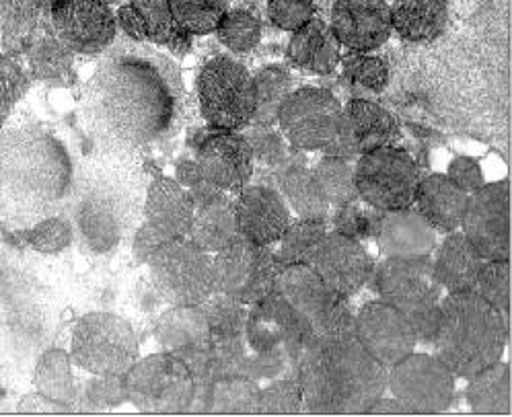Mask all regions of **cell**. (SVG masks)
Wrapping results in <instances>:
<instances>
[{
	"instance_id": "cell-1",
	"label": "cell",
	"mask_w": 512,
	"mask_h": 417,
	"mask_svg": "<svg viewBox=\"0 0 512 417\" xmlns=\"http://www.w3.org/2000/svg\"><path fill=\"white\" fill-rule=\"evenodd\" d=\"M184 79L165 54L116 40L83 91V122L109 153H136L171 138L184 120Z\"/></svg>"
},
{
	"instance_id": "cell-2",
	"label": "cell",
	"mask_w": 512,
	"mask_h": 417,
	"mask_svg": "<svg viewBox=\"0 0 512 417\" xmlns=\"http://www.w3.org/2000/svg\"><path fill=\"white\" fill-rule=\"evenodd\" d=\"M307 413H369L387 391V368L350 333H311L295 372Z\"/></svg>"
},
{
	"instance_id": "cell-3",
	"label": "cell",
	"mask_w": 512,
	"mask_h": 417,
	"mask_svg": "<svg viewBox=\"0 0 512 417\" xmlns=\"http://www.w3.org/2000/svg\"><path fill=\"white\" fill-rule=\"evenodd\" d=\"M508 331V317L475 290L449 292L441 298L432 350L457 378H469L502 358Z\"/></svg>"
},
{
	"instance_id": "cell-4",
	"label": "cell",
	"mask_w": 512,
	"mask_h": 417,
	"mask_svg": "<svg viewBox=\"0 0 512 417\" xmlns=\"http://www.w3.org/2000/svg\"><path fill=\"white\" fill-rule=\"evenodd\" d=\"M311 333L309 323L278 292L268 294L249 307L235 374L258 383L292 376Z\"/></svg>"
},
{
	"instance_id": "cell-5",
	"label": "cell",
	"mask_w": 512,
	"mask_h": 417,
	"mask_svg": "<svg viewBox=\"0 0 512 417\" xmlns=\"http://www.w3.org/2000/svg\"><path fill=\"white\" fill-rule=\"evenodd\" d=\"M202 118L216 130H243L255 111L253 74L229 56L208 60L196 79Z\"/></svg>"
},
{
	"instance_id": "cell-6",
	"label": "cell",
	"mask_w": 512,
	"mask_h": 417,
	"mask_svg": "<svg viewBox=\"0 0 512 417\" xmlns=\"http://www.w3.org/2000/svg\"><path fill=\"white\" fill-rule=\"evenodd\" d=\"M70 356L89 374H126L140 358L134 327L114 313H87L72 329Z\"/></svg>"
},
{
	"instance_id": "cell-7",
	"label": "cell",
	"mask_w": 512,
	"mask_h": 417,
	"mask_svg": "<svg viewBox=\"0 0 512 417\" xmlns=\"http://www.w3.org/2000/svg\"><path fill=\"white\" fill-rule=\"evenodd\" d=\"M128 401L144 413H186L196 397L190 366L167 352L138 358L124 374Z\"/></svg>"
},
{
	"instance_id": "cell-8",
	"label": "cell",
	"mask_w": 512,
	"mask_h": 417,
	"mask_svg": "<svg viewBox=\"0 0 512 417\" xmlns=\"http://www.w3.org/2000/svg\"><path fill=\"white\" fill-rule=\"evenodd\" d=\"M420 179L418 163L397 144L373 148L354 161L358 198L381 212L414 206Z\"/></svg>"
},
{
	"instance_id": "cell-9",
	"label": "cell",
	"mask_w": 512,
	"mask_h": 417,
	"mask_svg": "<svg viewBox=\"0 0 512 417\" xmlns=\"http://www.w3.org/2000/svg\"><path fill=\"white\" fill-rule=\"evenodd\" d=\"M146 265L155 290L171 307L202 305L216 292L212 255L188 237L171 239Z\"/></svg>"
},
{
	"instance_id": "cell-10",
	"label": "cell",
	"mask_w": 512,
	"mask_h": 417,
	"mask_svg": "<svg viewBox=\"0 0 512 417\" xmlns=\"http://www.w3.org/2000/svg\"><path fill=\"white\" fill-rule=\"evenodd\" d=\"M313 333H354V313L344 296L329 288L309 263L282 265L276 290Z\"/></svg>"
},
{
	"instance_id": "cell-11",
	"label": "cell",
	"mask_w": 512,
	"mask_h": 417,
	"mask_svg": "<svg viewBox=\"0 0 512 417\" xmlns=\"http://www.w3.org/2000/svg\"><path fill=\"white\" fill-rule=\"evenodd\" d=\"M212 265L216 292L227 294L247 307L276 290V278L282 268L272 245H258L243 237L216 251Z\"/></svg>"
},
{
	"instance_id": "cell-12",
	"label": "cell",
	"mask_w": 512,
	"mask_h": 417,
	"mask_svg": "<svg viewBox=\"0 0 512 417\" xmlns=\"http://www.w3.org/2000/svg\"><path fill=\"white\" fill-rule=\"evenodd\" d=\"M344 105L321 87L292 89L278 109V128L297 150H323L334 142L342 126Z\"/></svg>"
},
{
	"instance_id": "cell-13",
	"label": "cell",
	"mask_w": 512,
	"mask_h": 417,
	"mask_svg": "<svg viewBox=\"0 0 512 417\" xmlns=\"http://www.w3.org/2000/svg\"><path fill=\"white\" fill-rule=\"evenodd\" d=\"M387 391L408 413L434 415L451 407L457 391V376L434 354L412 352L387 368Z\"/></svg>"
},
{
	"instance_id": "cell-14",
	"label": "cell",
	"mask_w": 512,
	"mask_h": 417,
	"mask_svg": "<svg viewBox=\"0 0 512 417\" xmlns=\"http://www.w3.org/2000/svg\"><path fill=\"white\" fill-rule=\"evenodd\" d=\"M510 183H486L467 200L461 233L484 259H510L512 253Z\"/></svg>"
},
{
	"instance_id": "cell-15",
	"label": "cell",
	"mask_w": 512,
	"mask_h": 417,
	"mask_svg": "<svg viewBox=\"0 0 512 417\" xmlns=\"http://www.w3.org/2000/svg\"><path fill=\"white\" fill-rule=\"evenodd\" d=\"M387 305L404 315L434 307L443 298V288L434 276L432 257H385L375 265L369 280Z\"/></svg>"
},
{
	"instance_id": "cell-16",
	"label": "cell",
	"mask_w": 512,
	"mask_h": 417,
	"mask_svg": "<svg viewBox=\"0 0 512 417\" xmlns=\"http://www.w3.org/2000/svg\"><path fill=\"white\" fill-rule=\"evenodd\" d=\"M46 19L72 54L101 56L118 35L116 13L103 0H60Z\"/></svg>"
},
{
	"instance_id": "cell-17",
	"label": "cell",
	"mask_w": 512,
	"mask_h": 417,
	"mask_svg": "<svg viewBox=\"0 0 512 417\" xmlns=\"http://www.w3.org/2000/svg\"><path fill=\"white\" fill-rule=\"evenodd\" d=\"M155 339L163 352L184 360L196 381H210L214 364V346L208 319L202 305L171 307L155 325Z\"/></svg>"
},
{
	"instance_id": "cell-18",
	"label": "cell",
	"mask_w": 512,
	"mask_h": 417,
	"mask_svg": "<svg viewBox=\"0 0 512 417\" xmlns=\"http://www.w3.org/2000/svg\"><path fill=\"white\" fill-rule=\"evenodd\" d=\"M401 140L397 118L383 105L369 99H352L344 107L342 126L334 142L323 148L329 157L356 161L379 146H393Z\"/></svg>"
},
{
	"instance_id": "cell-19",
	"label": "cell",
	"mask_w": 512,
	"mask_h": 417,
	"mask_svg": "<svg viewBox=\"0 0 512 417\" xmlns=\"http://www.w3.org/2000/svg\"><path fill=\"white\" fill-rule=\"evenodd\" d=\"M354 335L385 368L404 360L418 346L408 317L381 298L362 305L354 315Z\"/></svg>"
},
{
	"instance_id": "cell-20",
	"label": "cell",
	"mask_w": 512,
	"mask_h": 417,
	"mask_svg": "<svg viewBox=\"0 0 512 417\" xmlns=\"http://www.w3.org/2000/svg\"><path fill=\"white\" fill-rule=\"evenodd\" d=\"M311 265L319 278L344 298L358 294L362 286H367L375 270V261L367 247L338 231L325 235Z\"/></svg>"
},
{
	"instance_id": "cell-21",
	"label": "cell",
	"mask_w": 512,
	"mask_h": 417,
	"mask_svg": "<svg viewBox=\"0 0 512 417\" xmlns=\"http://www.w3.org/2000/svg\"><path fill=\"white\" fill-rule=\"evenodd\" d=\"M194 200V218L190 224L188 239L206 253L214 255L235 243L239 235L235 200L225 189L216 187L208 179H202L188 189Z\"/></svg>"
},
{
	"instance_id": "cell-22",
	"label": "cell",
	"mask_w": 512,
	"mask_h": 417,
	"mask_svg": "<svg viewBox=\"0 0 512 417\" xmlns=\"http://www.w3.org/2000/svg\"><path fill=\"white\" fill-rule=\"evenodd\" d=\"M329 27L342 48L375 52L393 33L391 5L387 0H336Z\"/></svg>"
},
{
	"instance_id": "cell-23",
	"label": "cell",
	"mask_w": 512,
	"mask_h": 417,
	"mask_svg": "<svg viewBox=\"0 0 512 417\" xmlns=\"http://www.w3.org/2000/svg\"><path fill=\"white\" fill-rule=\"evenodd\" d=\"M198 165L204 179L229 194L251 183L255 175V159L247 136L235 130H218L198 148Z\"/></svg>"
},
{
	"instance_id": "cell-24",
	"label": "cell",
	"mask_w": 512,
	"mask_h": 417,
	"mask_svg": "<svg viewBox=\"0 0 512 417\" xmlns=\"http://www.w3.org/2000/svg\"><path fill=\"white\" fill-rule=\"evenodd\" d=\"M239 235L258 245H274L280 241L292 212L276 187L258 183L245 185L235 200Z\"/></svg>"
},
{
	"instance_id": "cell-25",
	"label": "cell",
	"mask_w": 512,
	"mask_h": 417,
	"mask_svg": "<svg viewBox=\"0 0 512 417\" xmlns=\"http://www.w3.org/2000/svg\"><path fill=\"white\" fill-rule=\"evenodd\" d=\"M438 233L410 206L383 212L377 247L385 257H428L436 249Z\"/></svg>"
},
{
	"instance_id": "cell-26",
	"label": "cell",
	"mask_w": 512,
	"mask_h": 417,
	"mask_svg": "<svg viewBox=\"0 0 512 417\" xmlns=\"http://www.w3.org/2000/svg\"><path fill=\"white\" fill-rule=\"evenodd\" d=\"M469 196L447 175L434 173L420 179L414 196V208L438 235L461 229Z\"/></svg>"
},
{
	"instance_id": "cell-27",
	"label": "cell",
	"mask_w": 512,
	"mask_h": 417,
	"mask_svg": "<svg viewBox=\"0 0 512 417\" xmlns=\"http://www.w3.org/2000/svg\"><path fill=\"white\" fill-rule=\"evenodd\" d=\"M286 60L297 70L325 77V74H332L340 66L342 44L327 21L313 17L301 29L292 31L286 48Z\"/></svg>"
},
{
	"instance_id": "cell-28",
	"label": "cell",
	"mask_w": 512,
	"mask_h": 417,
	"mask_svg": "<svg viewBox=\"0 0 512 417\" xmlns=\"http://www.w3.org/2000/svg\"><path fill=\"white\" fill-rule=\"evenodd\" d=\"M260 385L243 374H225L212 381H196V397L190 411L221 415L260 413Z\"/></svg>"
},
{
	"instance_id": "cell-29",
	"label": "cell",
	"mask_w": 512,
	"mask_h": 417,
	"mask_svg": "<svg viewBox=\"0 0 512 417\" xmlns=\"http://www.w3.org/2000/svg\"><path fill=\"white\" fill-rule=\"evenodd\" d=\"M144 218L165 235L188 237L194 218V200L188 189L171 177H157L146 192Z\"/></svg>"
},
{
	"instance_id": "cell-30",
	"label": "cell",
	"mask_w": 512,
	"mask_h": 417,
	"mask_svg": "<svg viewBox=\"0 0 512 417\" xmlns=\"http://www.w3.org/2000/svg\"><path fill=\"white\" fill-rule=\"evenodd\" d=\"M484 263L486 259L473 249L461 231L449 233L432 259L434 276L447 292L475 290Z\"/></svg>"
},
{
	"instance_id": "cell-31",
	"label": "cell",
	"mask_w": 512,
	"mask_h": 417,
	"mask_svg": "<svg viewBox=\"0 0 512 417\" xmlns=\"http://www.w3.org/2000/svg\"><path fill=\"white\" fill-rule=\"evenodd\" d=\"M276 189L286 200L290 212H295L299 218H317L327 220L332 206L325 202L319 187L313 179V171L307 167L305 159L297 161V157L290 153L288 161L278 169L274 175Z\"/></svg>"
},
{
	"instance_id": "cell-32",
	"label": "cell",
	"mask_w": 512,
	"mask_h": 417,
	"mask_svg": "<svg viewBox=\"0 0 512 417\" xmlns=\"http://www.w3.org/2000/svg\"><path fill=\"white\" fill-rule=\"evenodd\" d=\"M449 21L447 0H395L391 7L393 31L406 42H432Z\"/></svg>"
},
{
	"instance_id": "cell-33",
	"label": "cell",
	"mask_w": 512,
	"mask_h": 417,
	"mask_svg": "<svg viewBox=\"0 0 512 417\" xmlns=\"http://www.w3.org/2000/svg\"><path fill=\"white\" fill-rule=\"evenodd\" d=\"M33 385L35 391L62 409L75 405L79 401L81 387L75 378V362H72L70 352L62 348L46 350L35 364Z\"/></svg>"
},
{
	"instance_id": "cell-34",
	"label": "cell",
	"mask_w": 512,
	"mask_h": 417,
	"mask_svg": "<svg viewBox=\"0 0 512 417\" xmlns=\"http://www.w3.org/2000/svg\"><path fill=\"white\" fill-rule=\"evenodd\" d=\"M465 399L469 409L482 415H510L512 413V376L506 362L475 372L467 378Z\"/></svg>"
},
{
	"instance_id": "cell-35",
	"label": "cell",
	"mask_w": 512,
	"mask_h": 417,
	"mask_svg": "<svg viewBox=\"0 0 512 417\" xmlns=\"http://www.w3.org/2000/svg\"><path fill=\"white\" fill-rule=\"evenodd\" d=\"M253 83H255V111L249 126L253 130H270L278 122V109L282 101L292 91V77L284 66L270 64L255 74Z\"/></svg>"
},
{
	"instance_id": "cell-36",
	"label": "cell",
	"mask_w": 512,
	"mask_h": 417,
	"mask_svg": "<svg viewBox=\"0 0 512 417\" xmlns=\"http://www.w3.org/2000/svg\"><path fill=\"white\" fill-rule=\"evenodd\" d=\"M27 58L35 79L46 83H60L72 70V58H75V54L58 40L50 25H46V29L40 31L38 27V31L31 35L27 44Z\"/></svg>"
},
{
	"instance_id": "cell-37",
	"label": "cell",
	"mask_w": 512,
	"mask_h": 417,
	"mask_svg": "<svg viewBox=\"0 0 512 417\" xmlns=\"http://www.w3.org/2000/svg\"><path fill=\"white\" fill-rule=\"evenodd\" d=\"M128 3L142 15L146 31H149V42L181 56L190 52L192 35L184 33L175 25L169 0H128Z\"/></svg>"
},
{
	"instance_id": "cell-38",
	"label": "cell",
	"mask_w": 512,
	"mask_h": 417,
	"mask_svg": "<svg viewBox=\"0 0 512 417\" xmlns=\"http://www.w3.org/2000/svg\"><path fill=\"white\" fill-rule=\"evenodd\" d=\"M327 220L297 218L288 224V229L278 241L276 259L280 265H297L313 261L321 241L327 235Z\"/></svg>"
},
{
	"instance_id": "cell-39",
	"label": "cell",
	"mask_w": 512,
	"mask_h": 417,
	"mask_svg": "<svg viewBox=\"0 0 512 417\" xmlns=\"http://www.w3.org/2000/svg\"><path fill=\"white\" fill-rule=\"evenodd\" d=\"M311 171L321 196L332 206V210L346 206L358 198L354 181V161L325 155Z\"/></svg>"
},
{
	"instance_id": "cell-40",
	"label": "cell",
	"mask_w": 512,
	"mask_h": 417,
	"mask_svg": "<svg viewBox=\"0 0 512 417\" xmlns=\"http://www.w3.org/2000/svg\"><path fill=\"white\" fill-rule=\"evenodd\" d=\"M44 19L40 0H0V35L7 46H27Z\"/></svg>"
},
{
	"instance_id": "cell-41",
	"label": "cell",
	"mask_w": 512,
	"mask_h": 417,
	"mask_svg": "<svg viewBox=\"0 0 512 417\" xmlns=\"http://www.w3.org/2000/svg\"><path fill=\"white\" fill-rule=\"evenodd\" d=\"M175 25L188 35H208L229 11L227 0H169Z\"/></svg>"
},
{
	"instance_id": "cell-42",
	"label": "cell",
	"mask_w": 512,
	"mask_h": 417,
	"mask_svg": "<svg viewBox=\"0 0 512 417\" xmlns=\"http://www.w3.org/2000/svg\"><path fill=\"white\" fill-rule=\"evenodd\" d=\"M216 40L235 54H249L262 42V23L247 9H229L214 29Z\"/></svg>"
},
{
	"instance_id": "cell-43",
	"label": "cell",
	"mask_w": 512,
	"mask_h": 417,
	"mask_svg": "<svg viewBox=\"0 0 512 417\" xmlns=\"http://www.w3.org/2000/svg\"><path fill=\"white\" fill-rule=\"evenodd\" d=\"M340 66L348 81H352L356 87H362L373 93L383 91L391 81L389 62L379 54L348 50L342 56Z\"/></svg>"
},
{
	"instance_id": "cell-44",
	"label": "cell",
	"mask_w": 512,
	"mask_h": 417,
	"mask_svg": "<svg viewBox=\"0 0 512 417\" xmlns=\"http://www.w3.org/2000/svg\"><path fill=\"white\" fill-rule=\"evenodd\" d=\"M510 259H486L484 268L475 282V292L502 315L510 317Z\"/></svg>"
},
{
	"instance_id": "cell-45",
	"label": "cell",
	"mask_w": 512,
	"mask_h": 417,
	"mask_svg": "<svg viewBox=\"0 0 512 417\" xmlns=\"http://www.w3.org/2000/svg\"><path fill=\"white\" fill-rule=\"evenodd\" d=\"M27 243L42 255H58L75 241V226L64 216H48L27 231Z\"/></svg>"
},
{
	"instance_id": "cell-46",
	"label": "cell",
	"mask_w": 512,
	"mask_h": 417,
	"mask_svg": "<svg viewBox=\"0 0 512 417\" xmlns=\"http://www.w3.org/2000/svg\"><path fill=\"white\" fill-rule=\"evenodd\" d=\"M79 399H83L91 411L120 407L128 401L126 378L124 374H91L85 387H81Z\"/></svg>"
},
{
	"instance_id": "cell-47",
	"label": "cell",
	"mask_w": 512,
	"mask_h": 417,
	"mask_svg": "<svg viewBox=\"0 0 512 417\" xmlns=\"http://www.w3.org/2000/svg\"><path fill=\"white\" fill-rule=\"evenodd\" d=\"M305 411V399L297 378L280 376L270 381L260 393V413L266 415H288Z\"/></svg>"
},
{
	"instance_id": "cell-48",
	"label": "cell",
	"mask_w": 512,
	"mask_h": 417,
	"mask_svg": "<svg viewBox=\"0 0 512 417\" xmlns=\"http://www.w3.org/2000/svg\"><path fill=\"white\" fill-rule=\"evenodd\" d=\"M79 224H81V231L87 237L89 245L95 251H105L112 247V243L118 237V229H116V222L114 216L109 214L103 206L97 204H89L85 208H81L79 214Z\"/></svg>"
},
{
	"instance_id": "cell-49",
	"label": "cell",
	"mask_w": 512,
	"mask_h": 417,
	"mask_svg": "<svg viewBox=\"0 0 512 417\" xmlns=\"http://www.w3.org/2000/svg\"><path fill=\"white\" fill-rule=\"evenodd\" d=\"M251 150H253V159L255 165H264V169L274 171V175L278 173V169L288 161L290 157V144L286 142V138L278 132L272 130H253L247 136Z\"/></svg>"
},
{
	"instance_id": "cell-50",
	"label": "cell",
	"mask_w": 512,
	"mask_h": 417,
	"mask_svg": "<svg viewBox=\"0 0 512 417\" xmlns=\"http://www.w3.org/2000/svg\"><path fill=\"white\" fill-rule=\"evenodd\" d=\"M29 79L11 54H0V122L9 118L11 109L27 91Z\"/></svg>"
},
{
	"instance_id": "cell-51",
	"label": "cell",
	"mask_w": 512,
	"mask_h": 417,
	"mask_svg": "<svg viewBox=\"0 0 512 417\" xmlns=\"http://www.w3.org/2000/svg\"><path fill=\"white\" fill-rule=\"evenodd\" d=\"M315 17V0H268V19L280 31H297Z\"/></svg>"
},
{
	"instance_id": "cell-52",
	"label": "cell",
	"mask_w": 512,
	"mask_h": 417,
	"mask_svg": "<svg viewBox=\"0 0 512 417\" xmlns=\"http://www.w3.org/2000/svg\"><path fill=\"white\" fill-rule=\"evenodd\" d=\"M381 216L383 214H379V218L367 216V212H364V202L360 208V198H356L350 204L336 208V231L358 241L360 237H373L377 235Z\"/></svg>"
},
{
	"instance_id": "cell-53",
	"label": "cell",
	"mask_w": 512,
	"mask_h": 417,
	"mask_svg": "<svg viewBox=\"0 0 512 417\" xmlns=\"http://www.w3.org/2000/svg\"><path fill=\"white\" fill-rule=\"evenodd\" d=\"M447 177L457 187H461L467 196H471L473 192H478L480 187L486 185V177H484L482 165L475 161V159H471V157H455L449 163Z\"/></svg>"
},
{
	"instance_id": "cell-54",
	"label": "cell",
	"mask_w": 512,
	"mask_h": 417,
	"mask_svg": "<svg viewBox=\"0 0 512 417\" xmlns=\"http://www.w3.org/2000/svg\"><path fill=\"white\" fill-rule=\"evenodd\" d=\"M173 237L165 235L163 231H159L157 226H153L151 222H146L136 231L134 239H132V253L136 257L138 263H149L151 257L171 241Z\"/></svg>"
},
{
	"instance_id": "cell-55",
	"label": "cell",
	"mask_w": 512,
	"mask_h": 417,
	"mask_svg": "<svg viewBox=\"0 0 512 417\" xmlns=\"http://www.w3.org/2000/svg\"><path fill=\"white\" fill-rule=\"evenodd\" d=\"M406 317H408V321L414 329L418 344L432 348L434 337H436V329H438V321H441V302H438V305H434V307L416 311V313L406 315Z\"/></svg>"
},
{
	"instance_id": "cell-56",
	"label": "cell",
	"mask_w": 512,
	"mask_h": 417,
	"mask_svg": "<svg viewBox=\"0 0 512 417\" xmlns=\"http://www.w3.org/2000/svg\"><path fill=\"white\" fill-rule=\"evenodd\" d=\"M116 23L118 29L132 42H149V31H146V23L142 15L132 7L130 3L120 5L116 11Z\"/></svg>"
},
{
	"instance_id": "cell-57",
	"label": "cell",
	"mask_w": 512,
	"mask_h": 417,
	"mask_svg": "<svg viewBox=\"0 0 512 417\" xmlns=\"http://www.w3.org/2000/svg\"><path fill=\"white\" fill-rule=\"evenodd\" d=\"M173 179L184 185L186 189H192L196 183H200L204 179V175H202V169H200L198 161H181L175 167V177Z\"/></svg>"
},
{
	"instance_id": "cell-58",
	"label": "cell",
	"mask_w": 512,
	"mask_h": 417,
	"mask_svg": "<svg viewBox=\"0 0 512 417\" xmlns=\"http://www.w3.org/2000/svg\"><path fill=\"white\" fill-rule=\"evenodd\" d=\"M21 413H52V411H66L62 409L60 405L52 403L50 399H46L44 395H40L38 391H35L33 395H27L19 407H17Z\"/></svg>"
},
{
	"instance_id": "cell-59",
	"label": "cell",
	"mask_w": 512,
	"mask_h": 417,
	"mask_svg": "<svg viewBox=\"0 0 512 417\" xmlns=\"http://www.w3.org/2000/svg\"><path fill=\"white\" fill-rule=\"evenodd\" d=\"M383 413H397V415H404V413H408L406 411V407L401 405L395 397H379L375 403H373V407L369 409V415H383Z\"/></svg>"
},
{
	"instance_id": "cell-60",
	"label": "cell",
	"mask_w": 512,
	"mask_h": 417,
	"mask_svg": "<svg viewBox=\"0 0 512 417\" xmlns=\"http://www.w3.org/2000/svg\"><path fill=\"white\" fill-rule=\"evenodd\" d=\"M58 3H60V0H40V7H42V11H44V17H48L50 11H52Z\"/></svg>"
},
{
	"instance_id": "cell-61",
	"label": "cell",
	"mask_w": 512,
	"mask_h": 417,
	"mask_svg": "<svg viewBox=\"0 0 512 417\" xmlns=\"http://www.w3.org/2000/svg\"><path fill=\"white\" fill-rule=\"evenodd\" d=\"M103 3H107V5H112V3H116V0H103Z\"/></svg>"
},
{
	"instance_id": "cell-62",
	"label": "cell",
	"mask_w": 512,
	"mask_h": 417,
	"mask_svg": "<svg viewBox=\"0 0 512 417\" xmlns=\"http://www.w3.org/2000/svg\"><path fill=\"white\" fill-rule=\"evenodd\" d=\"M227 3H233V0H227Z\"/></svg>"
}]
</instances>
